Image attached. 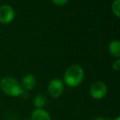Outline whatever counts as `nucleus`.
I'll return each instance as SVG.
<instances>
[{"mask_svg": "<svg viewBox=\"0 0 120 120\" xmlns=\"http://www.w3.org/2000/svg\"><path fill=\"white\" fill-rule=\"evenodd\" d=\"M109 52L113 56L119 57L120 56V42L119 40H114L109 44Z\"/></svg>", "mask_w": 120, "mask_h": 120, "instance_id": "nucleus-8", "label": "nucleus"}, {"mask_svg": "<svg viewBox=\"0 0 120 120\" xmlns=\"http://www.w3.org/2000/svg\"><path fill=\"white\" fill-rule=\"evenodd\" d=\"M120 0H115L112 4V11L116 16L119 17L120 16Z\"/></svg>", "mask_w": 120, "mask_h": 120, "instance_id": "nucleus-10", "label": "nucleus"}, {"mask_svg": "<svg viewBox=\"0 0 120 120\" xmlns=\"http://www.w3.org/2000/svg\"><path fill=\"white\" fill-rule=\"evenodd\" d=\"M47 104V98L43 94H39L34 99V105L37 109H42Z\"/></svg>", "mask_w": 120, "mask_h": 120, "instance_id": "nucleus-9", "label": "nucleus"}, {"mask_svg": "<svg viewBox=\"0 0 120 120\" xmlns=\"http://www.w3.org/2000/svg\"><path fill=\"white\" fill-rule=\"evenodd\" d=\"M113 69H114L115 71H119L120 70V60L119 59H117V60L114 61V63H113Z\"/></svg>", "mask_w": 120, "mask_h": 120, "instance_id": "nucleus-11", "label": "nucleus"}, {"mask_svg": "<svg viewBox=\"0 0 120 120\" xmlns=\"http://www.w3.org/2000/svg\"><path fill=\"white\" fill-rule=\"evenodd\" d=\"M55 5H58V6H62L64 5L69 1V0H51Z\"/></svg>", "mask_w": 120, "mask_h": 120, "instance_id": "nucleus-12", "label": "nucleus"}, {"mask_svg": "<svg viewBox=\"0 0 120 120\" xmlns=\"http://www.w3.org/2000/svg\"><path fill=\"white\" fill-rule=\"evenodd\" d=\"M27 120H31V119H27Z\"/></svg>", "mask_w": 120, "mask_h": 120, "instance_id": "nucleus-15", "label": "nucleus"}, {"mask_svg": "<svg viewBox=\"0 0 120 120\" xmlns=\"http://www.w3.org/2000/svg\"><path fill=\"white\" fill-rule=\"evenodd\" d=\"M95 120H109V119H107V118H103V117H98V118H96Z\"/></svg>", "mask_w": 120, "mask_h": 120, "instance_id": "nucleus-13", "label": "nucleus"}, {"mask_svg": "<svg viewBox=\"0 0 120 120\" xmlns=\"http://www.w3.org/2000/svg\"><path fill=\"white\" fill-rule=\"evenodd\" d=\"M36 79L32 74H26L22 79V87L26 90H32L35 87Z\"/></svg>", "mask_w": 120, "mask_h": 120, "instance_id": "nucleus-6", "label": "nucleus"}, {"mask_svg": "<svg viewBox=\"0 0 120 120\" xmlns=\"http://www.w3.org/2000/svg\"><path fill=\"white\" fill-rule=\"evenodd\" d=\"M84 71L81 66L77 65H71L64 74V82L70 87H77L82 82Z\"/></svg>", "mask_w": 120, "mask_h": 120, "instance_id": "nucleus-2", "label": "nucleus"}, {"mask_svg": "<svg viewBox=\"0 0 120 120\" xmlns=\"http://www.w3.org/2000/svg\"><path fill=\"white\" fill-rule=\"evenodd\" d=\"M31 120H51V117L43 109H36L32 113Z\"/></svg>", "mask_w": 120, "mask_h": 120, "instance_id": "nucleus-7", "label": "nucleus"}, {"mask_svg": "<svg viewBox=\"0 0 120 120\" xmlns=\"http://www.w3.org/2000/svg\"><path fill=\"white\" fill-rule=\"evenodd\" d=\"M15 12L12 8L8 5H3L0 7V22L8 24L14 19Z\"/></svg>", "mask_w": 120, "mask_h": 120, "instance_id": "nucleus-5", "label": "nucleus"}, {"mask_svg": "<svg viewBox=\"0 0 120 120\" xmlns=\"http://www.w3.org/2000/svg\"><path fill=\"white\" fill-rule=\"evenodd\" d=\"M0 87L5 94L10 96H19L23 94L21 84L12 77H5L0 81Z\"/></svg>", "mask_w": 120, "mask_h": 120, "instance_id": "nucleus-1", "label": "nucleus"}, {"mask_svg": "<svg viewBox=\"0 0 120 120\" xmlns=\"http://www.w3.org/2000/svg\"><path fill=\"white\" fill-rule=\"evenodd\" d=\"M90 92L95 99H102L107 93V87L103 82L98 81L91 85Z\"/></svg>", "mask_w": 120, "mask_h": 120, "instance_id": "nucleus-3", "label": "nucleus"}, {"mask_svg": "<svg viewBox=\"0 0 120 120\" xmlns=\"http://www.w3.org/2000/svg\"><path fill=\"white\" fill-rule=\"evenodd\" d=\"M49 94L53 98H57L63 92V83L59 79H54L50 81L48 87Z\"/></svg>", "mask_w": 120, "mask_h": 120, "instance_id": "nucleus-4", "label": "nucleus"}, {"mask_svg": "<svg viewBox=\"0 0 120 120\" xmlns=\"http://www.w3.org/2000/svg\"><path fill=\"white\" fill-rule=\"evenodd\" d=\"M114 120H120V118H119V117H117L116 119H114Z\"/></svg>", "mask_w": 120, "mask_h": 120, "instance_id": "nucleus-14", "label": "nucleus"}]
</instances>
